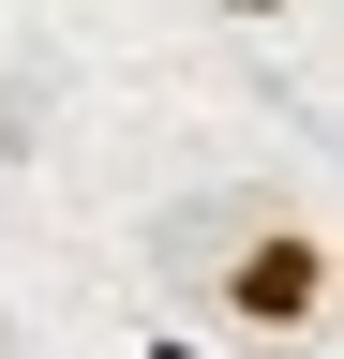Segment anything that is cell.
Returning a JSON list of instances; mask_svg holds the SVG:
<instances>
[{
	"mask_svg": "<svg viewBox=\"0 0 344 359\" xmlns=\"http://www.w3.org/2000/svg\"><path fill=\"white\" fill-rule=\"evenodd\" d=\"M209 299H225L240 344H315V314H329V224L315 210H240V240L209 255Z\"/></svg>",
	"mask_w": 344,
	"mask_h": 359,
	"instance_id": "cell-1",
	"label": "cell"
},
{
	"mask_svg": "<svg viewBox=\"0 0 344 359\" xmlns=\"http://www.w3.org/2000/svg\"><path fill=\"white\" fill-rule=\"evenodd\" d=\"M135 359H209V344H195V330H150V344H135Z\"/></svg>",
	"mask_w": 344,
	"mask_h": 359,
	"instance_id": "cell-2",
	"label": "cell"
},
{
	"mask_svg": "<svg viewBox=\"0 0 344 359\" xmlns=\"http://www.w3.org/2000/svg\"><path fill=\"white\" fill-rule=\"evenodd\" d=\"M209 15H299V0H209Z\"/></svg>",
	"mask_w": 344,
	"mask_h": 359,
	"instance_id": "cell-3",
	"label": "cell"
}]
</instances>
